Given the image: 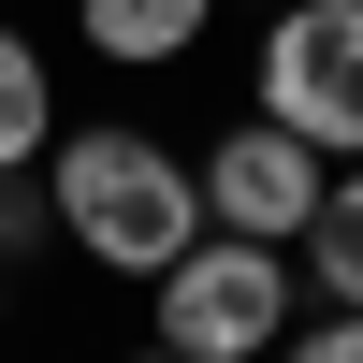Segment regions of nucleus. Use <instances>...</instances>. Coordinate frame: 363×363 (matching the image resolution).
<instances>
[{
  "label": "nucleus",
  "mask_w": 363,
  "mask_h": 363,
  "mask_svg": "<svg viewBox=\"0 0 363 363\" xmlns=\"http://www.w3.org/2000/svg\"><path fill=\"white\" fill-rule=\"evenodd\" d=\"M44 145H58V73H44V44L0 15V174H29Z\"/></svg>",
  "instance_id": "423d86ee"
},
{
  "label": "nucleus",
  "mask_w": 363,
  "mask_h": 363,
  "mask_svg": "<svg viewBox=\"0 0 363 363\" xmlns=\"http://www.w3.org/2000/svg\"><path fill=\"white\" fill-rule=\"evenodd\" d=\"M203 15H218V0H73V44L102 58V73H174V58L203 44Z\"/></svg>",
  "instance_id": "39448f33"
},
{
  "label": "nucleus",
  "mask_w": 363,
  "mask_h": 363,
  "mask_svg": "<svg viewBox=\"0 0 363 363\" xmlns=\"http://www.w3.org/2000/svg\"><path fill=\"white\" fill-rule=\"evenodd\" d=\"M247 15H277V0H247Z\"/></svg>",
  "instance_id": "9b49d317"
},
{
  "label": "nucleus",
  "mask_w": 363,
  "mask_h": 363,
  "mask_svg": "<svg viewBox=\"0 0 363 363\" xmlns=\"http://www.w3.org/2000/svg\"><path fill=\"white\" fill-rule=\"evenodd\" d=\"M277 363H363V306H320V320H291Z\"/></svg>",
  "instance_id": "1a4fd4ad"
},
{
  "label": "nucleus",
  "mask_w": 363,
  "mask_h": 363,
  "mask_svg": "<svg viewBox=\"0 0 363 363\" xmlns=\"http://www.w3.org/2000/svg\"><path fill=\"white\" fill-rule=\"evenodd\" d=\"M203 218L218 233H277V247H306V218H320V189H335V160H320L306 131H277V116H218V145H203Z\"/></svg>",
  "instance_id": "20e7f679"
},
{
  "label": "nucleus",
  "mask_w": 363,
  "mask_h": 363,
  "mask_svg": "<svg viewBox=\"0 0 363 363\" xmlns=\"http://www.w3.org/2000/svg\"><path fill=\"white\" fill-rule=\"evenodd\" d=\"M247 73L277 131H306L320 160H363V0H277Z\"/></svg>",
  "instance_id": "7ed1b4c3"
},
{
  "label": "nucleus",
  "mask_w": 363,
  "mask_h": 363,
  "mask_svg": "<svg viewBox=\"0 0 363 363\" xmlns=\"http://www.w3.org/2000/svg\"><path fill=\"white\" fill-rule=\"evenodd\" d=\"M44 203H58V247L73 262H102V277H160L174 247L203 233V174L174 160L160 131H131V116H58V145H44Z\"/></svg>",
  "instance_id": "f257e3e1"
},
{
  "label": "nucleus",
  "mask_w": 363,
  "mask_h": 363,
  "mask_svg": "<svg viewBox=\"0 0 363 363\" xmlns=\"http://www.w3.org/2000/svg\"><path fill=\"white\" fill-rule=\"evenodd\" d=\"M131 363H189V349H160V335H145V349H131Z\"/></svg>",
  "instance_id": "9d476101"
},
{
  "label": "nucleus",
  "mask_w": 363,
  "mask_h": 363,
  "mask_svg": "<svg viewBox=\"0 0 363 363\" xmlns=\"http://www.w3.org/2000/svg\"><path fill=\"white\" fill-rule=\"evenodd\" d=\"M44 247H58V203H44V160H29V174H0V277Z\"/></svg>",
  "instance_id": "6e6552de"
},
{
  "label": "nucleus",
  "mask_w": 363,
  "mask_h": 363,
  "mask_svg": "<svg viewBox=\"0 0 363 363\" xmlns=\"http://www.w3.org/2000/svg\"><path fill=\"white\" fill-rule=\"evenodd\" d=\"M306 320V262L277 233H218L203 218L189 247L145 277V335L189 349V363H277V335Z\"/></svg>",
  "instance_id": "f03ea898"
},
{
  "label": "nucleus",
  "mask_w": 363,
  "mask_h": 363,
  "mask_svg": "<svg viewBox=\"0 0 363 363\" xmlns=\"http://www.w3.org/2000/svg\"><path fill=\"white\" fill-rule=\"evenodd\" d=\"M291 262H306L320 306H363V160L320 189V218H306V247H291Z\"/></svg>",
  "instance_id": "0eeeda50"
}]
</instances>
